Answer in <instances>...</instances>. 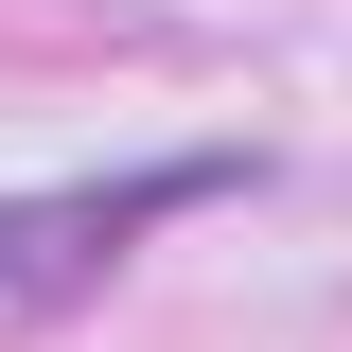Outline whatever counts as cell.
Masks as SVG:
<instances>
[{"label":"cell","instance_id":"cell-1","mask_svg":"<svg viewBox=\"0 0 352 352\" xmlns=\"http://www.w3.org/2000/svg\"><path fill=\"white\" fill-rule=\"evenodd\" d=\"M194 194H229V159H159V176H106V194H18L0 212V282H88L124 229L194 212Z\"/></svg>","mask_w":352,"mask_h":352}]
</instances>
